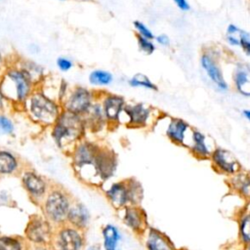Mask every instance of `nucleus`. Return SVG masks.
I'll return each instance as SVG.
<instances>
[{"label": "nucleus", "mask_w": 250, "mask_h": 250, "mask_svg": "<svg viewBox=\"0 0 250 250\" xmlns=\"http://www.w3.org/2000/svg\"><path fill=\"white\" fill-rule=\"evenodd\" d=\"M241 113H242L243 117H244L248 122H250V109H248V108L243 109V110L241 111Z\"/></svg>", "instance_id": "41"}, {"label": "nucleus", "mask_w": 250, "mask_h": 250, "mask_svg": "<svg viewBox=\"0 0 250 250\" xmlns=\"http://www.w3.org/2000/svg\"><path fill=\"white\" fill-rule=\"evenodd\" d=\"M21 109L34 123L51 127L62 111V104L48 97L38 87L22 104Z\"/></svg>", "instance_id": "3"}, {"label": "nucleus", "mask_w": 250, "mask_h": 250, "mask_svg": "<svg viewBox=\"0 0 250 250\" xmlns=\"http://www.w3.org/2000/svg\"><path fill=\"white\" fill-rule=\"evenodd\" d=\"M125 221L128 226H130L132 229H140L143 227L144 224V218L142 216V213L138 209H128L125 216Z\"/></svg>", "instance_id": "28"}, {"label": "nucleus", "mask_w": 250, "mask_h": 250, "mask_svg": "<svg viewBox=\"0 0 250 250\" xmlns=\"http://www.w3.org/2000/svg\"><path fill=\"white\" fill-rule=\"evenodd\" d=\"M9 102L5 99L2 91H1V88H0V111H4L5 108H6V104H8Z\"/></svg>", "instance_id": "40"}, {"label": "nucleus", "mask_w": 250, "mask_h": 250, "mask_svg": "<svg viewBox=\"0 0 250 250\" xmlns=\"http://www.w3.org/2000/svg\"><path fill=\"white\" fill-rule=\"evenodd\" d=\"M98 100L102 104L107 125L113 126L119 124L121 113L126 105L124 97L113 93L100 91Z\"/></svg>", "instance_id": "7"}, {"label": "nucleus", "mask_w": 250, "mask_h": 250, "mask_svg": "<svg viewBox=\"0 0 250 250\" xmlns=\"http://www.w3.org/2000/svg\"><path fill=\"white\" fill-rule=\"evenodd\" d=\"M17 157L10 151L0 149V174L13 173L18 168Z\"/></svg>", "instance_id": "25"}, {"label": "nucleus", "mask_w": 250, "mask_h": 250, "mask_svg": "<svg viewBox=\"0 0 250 250\" xmlns=\"http://www.w3.org/2000/svg\"><path fill=\"white\" fill-rule=\"evenodd\" d=\"M248 213H249V214H250V211H249V212H248Z\"/></svg>", "instance_id": "46"}, {"label": "nucleus", "mask_w": 250, "mask_h": 250, "mask_svg": "<svg viewBox=\"0 0 250 250\" xmlns=\"http://www.w3.org/2000/svg\"><path fill=\"white\" fill-rule=\"evenodd\" d=\"M82 116L87 130L99 131L103 129L105 125H107L106 118L104 116L102 104L99 100H97L88 109V111Z\"/></svg>", "instance_id": "15"}, {"label": "nucleus", "mask_w": 250, "mask_h": 250, "mask_svg": "<svg viewBox=\"0 0 250 250\" xmlns=\"http://www.w3.org/2000/svg\"><path fill=\"white\" fill-rule=\"evenodd\" d=\"M0 88L9 104L22 107V104L37 88V85L24 69L13 63L12 65H6L0 75Z\"/></svg>", "instance_id": "1"}, {"label": "nucleus", "mask_w": 250, "mask_h": 250, "mask_svg": "<svg viewBox=\"0 0 250 250\" xmlns=\"http://www.w3.org/2000/svg\"><path fill=\"white\" fill-rule=\"evenodd\" d=\"M162 115L156 108L144 103H126L119 124L125 123L132 128H147L157 123Z\"/></svg>", "instance_id": "4"}, {"label": "nucleus", "mask_w": 250, "mask_h": 250, "mask_svg": "<svg viewBox=\"0 0 250 250\" xmlns=\"http://www.w3.org/2000/svg\"><path fill=\"white\" fill-rule=\"evenodd\" d=\"M82 237L77 229L72 228L62 229L58 236V250H81Z\"/></svg>", "instance_id": "16"}, {"label": "nucleus", "mask_w": 250, "mask_h": 250, "mask_svg": "<svg viewBox=\"0 0 250 250\" xmlns=\"http://www.w3.org/2000/svg\"><path fill=\"white\" fill-rule=\"evenodd\" d=\"M247 245H248V246H247V249H248V250H250V243H249V244H247Z\"/></svg>", "instance_id": "43"}, {"label": "nucleus", "mask_w": 250, "mask_h": 250, "mask_svg": "<svg viewBox=\"0 0 250 250\" xmlns=\"http://www.w3.org/2000/svg\"><path fill=\"white\" fill-rule=\"evenodd\" d=\"M88 250H100V249L97 248V247H95V246H92V247H90Z\"/></svg>", "instance_id": "42"}, {"label": "nucleus", "mask_w": 250, "mask_h": 250, "mask_svg": "<svg viewBox=\"0 0 250 250\" xmlns=\"http://www.w3.org/2000/svg\"><path fill=\"white\" fill-rule=\"evenodd\" d=\"M192 128L184 119L169 117L165 128L166 137L175 145L188 147Z\"/></svg>", "instance_id": "8"}, {"label": "nucleus", "mask_w": 250, "mask_h": 250, "mask_svg": "<svg viewBox=\"0 0 250 250\" xmlns=\"http://www.w3.org/2000/svg\"><path fill=\"white\" fill-rule=\"evenodd\" d=\"M136 38H137V44H138L139 50L142 53H144L145 55H151L154 53L156 46L153 40H150L139 35H136Z\"/></svg>", "instance_id": "30"}, {"label": "nucleus", "mask_w": 250, "mask_h": 250, "mask_svg": "<svg viewBox=\"0 0 250 250\" xmlns=\"http://www.w3.org/2000/svg\"><path fill=\"white\" fill-rule=\"evenodd\" d=\"M87 131L82 115L62 110L57 121L51 126V135L57 146L62 149H74L83 140Z\"/></svg>", "instance_id": "2"}, {"label": "nucleus", "mask_w": 250, "mask_h": 250, "mask_svg": "<svg viewBox=\"0 0 250 250\" xmlns=\"http://www.w3.org/2000/svg\"><path fill=\"white\" fill-rule=\"evenodd\" d=\"M26 235L33 242H45L50 235V227L44 220L33 219L27 225Z\"/></svg>", "instance_id": "17"}, {"label": "nucleus", "mask_w": 250, "mask_h": 250, "mask_svg": "<svg viewBox=\"0 0 250 250\" xmlns=\"http://www.w3.org/2000/svg\"><path fill=\"white\" fill-rule=\"evenodd\" d=\"M45 211L52 221L57 223L63 221L67 218L69 211V202L67 197L59 190L50 192L45 202Z\"/></svg>", "instance_id": "10"}, {"label": "nucleus", "mask_w": 250, "mask_h": 250, "mask_svg": "<svg viewBox=\"0 0 250 250\" xmlns=\"http://www.w3.org/2000/svg\"><path fill=\"white\" fill-rule=\"evenodd\" d=\"M240 31H241V28L238 27L236 24L229 23L227 26V29H226V34L233 35V34H238Z\"/></svg>", "instance_id": "39"}, {"label": "nucleus", "mask_w": 250, "mask_h": 250, "mask_svg": "<svg viewBox=\"0 0 250 250\" xmlns=\"http://www.w3.org/2000/svg\"><path fill=\"white\" fill-rule=\"evenodd\" d=\"M231 83L234 90L245 98H250V65L237 62L231 72Z\"/></svg>", "instance_id": "12"}, {"label": "nucleus", "mask_w": 250, "mask_h": 250, "mask_svg": "<svg viewBox=\"0 0 250 250\" xmlns=\"http://www.w3.org/2000/svg\"><path fill=\"white\" fill-rule=\"evenodd\" d=\"M209 159L214 169L220 173L232 176L241 171V166L234 155L223 147H215Z\"/></svg>", "instance_id": "9"}, {"label": "nucleus", "mask_w": 250, "mask_h": 250, "mask_svg": "<svg viewBox=\"0 0 250 250\" xmlns=\"http://www.w3.org/2000/svg\"><path fill=\"white\" fill-rule=\"evenodd\" d=\"M231 187L242 196L250 198V174L239 171L231 176Z\"/></svg>", "instance_id": "21"}, {"label": "nucleus", "mask_w": 250, "mask_h": 250, "mask_svg": "<svg viewBox=\"0 0 250 250\" xmlns=\"http://www.w3.org/2000/svg\"><path fill=\"white\" fill-rule=\"evenodd\" d=\"M116 166V158L112 150L100 146L95 159V168L97 172L104 178L112 175Z\"/></svg>", "instance_id": "14"}, {"label": "nucleus", "mask_w": 250, "mask_h": 250, "mask_svg": "<svg viewBox=\"0 0 250 250\" xmlns=\"http://www.w3.org/2000/svg\"><path fill=\"white\" fill-rule=\"evenodd\" d=\"M239 234L245 244L250 243V214L246 213L239 221Z\"/></svg>", "instance_id": "29"}, {"label": "nucleus", "mask_w": 250, "mask_h": 250, "mask_svg": "<svg viewBox=\"0 0 250 250\" xmlns=\"http://www.w3.org/2000/svg\"><path fill=\"white\" fill-rule=\"evenodd\" d=\"M104 243L105 250H118L117 245L120 239L117 229L111 225H107L104 229Z\"/></svg>", "instance_id": "26"}, {"label": "nucleus", "mask_w": 250, "mask_h": 250, "mask_svg": "<svg viewBox=\"0 0 250 250\" xmlns=\"http://www.w3.org/2000/svg\"><path fill=\"white\" fill-rule=\"evenodd\" d=\"M208 137L197 129H192L188 149L190 153L198 159L210 158L214 148H211Z\"/></svg>", "instance_id": "13"}, {"label": "nucleus", "mask_w": 250, "mask_h": 250, "mask_svg": "<svg viewBox=\"0 0 250 250\" xmlns=\"http://www.w3.org/2000/svg\"><path fill=\"white\" fill-rule=\"evenodd\" d=\"M107 196L115 206H122L129 200V189L122 184L113 185L107 191Z\"/></svg>", "instance_id": "24"}, {"label": "nucleus", "mask_w": 250, "mask_h": 250, "mask_svg": "<svg viewBox=\"0 0 250 250\" xmlns=\"http://www.w3.org/2000/svg\"><path fill=\"white\" fill-rule=\"evenodd\" d=\"M15 130V124L10 117L0 113V136L11 135Z\"/></svg>", "instance_id": "33"}, {"label": "nucleus", "mask_w": 250, "mask_h": 250, "mask_svg": "<svg viewBox=\"0 0 250 250\" xmlns=\"http://www.w3.org/2000/svg\"><path fill=\"white\" fill-rule=\"evenodd\" d=\"M89 83L95 87H106L113 82V75L104 69H94L89 73Z\"/></svg>", "instance_id": "23"}, {"label": "nucleus", "mask_w": 250, "mask_h": 250, "mask_svg": "<svg viewBox=\"0 0 250 250\" xmlns=\"http://www.w3.org/2000/svg\"><path fill=\"white\" fill-rule=\"evenodd\" d=\"M100 91L90 90L83 86H75L69 89L67 95L62 102V110L84 115L92 104L98 100Z\"/></svg>", "instance_id": "5"}, {"label": "nucleus", "mask_w": 250, "mask_h": 250, "mask_svg": "<svg viewBox=\"0 0 250 250\" xmlns=\"http://www.w3.org/2000/svg\"><path fill=\"white\" fill-rule=\"evenodd\" d=\"M23 184L26 188V189L35 196H40L44 194L46 190V185L45 182L41 177H39L36 173L27 171L24 173L22 178Z\"/></svg>", "instance_id": "18"}, {"label": "nucleus", "mask_w": 250, "mask_h": 250, "mask_svg": "<svg viewBox=\"0 0 250 250\" xmlns=\"http://www.w3.org/2000/svg\"><path fill=\"white\" fill-rule=\"evenodd\" d=\"M67 219L76 228H81L87 224L89 220V214L83 205L75 204L69 208Z\"/></svg>", "instance_id": "22"}, {"label": "nucleus", "mask_w": 250, "mask_h": 250, "mask_svg": "<svg viewBox=\"0 0 250 250\" xmlns=\"http://www.w3.org/2000/svg\"><path fill=\"white\" fill-rule=\"evenodd\" d=\"M128 84L133 88H145L146 90L158 91L157 85L152 82L146 74L140 72L134 74L131 78H129Z\"/></svg>", "instance_id": "27"}, {"label": "nucleus", "mask_w": 250, "mask_h": 250, "mask_svg": "<svg viewBox=\"0 0 250 250\" xmlns=\"http://www.w3.org/2000/svg\"><path fill=\"white\" fill-rule=\"evenodd\" d=\"M148 250H174L170 240L157 230L151 229L146 240Z\"/></svg>", "instance_id": "20"}, {"label": "nucleus", "mask_w": 250, "mask_h": 250, "mask_svg": "<svg viewBox=\"0 0 250 250\" xmlns=\"http://www.w3.org/2000/svg\"><path fill=\"white\" fill-rule=\"evenodd\" d=\"M56 64L58 66V68L62 71V72H66L68 70H70L73 67V62L67 58V57H59L56 61Z\"/></svg>", "instance_id": "35"}, {"label": "nucleus", "mask_w": 250, "mask_h": 250, "mask_svg": "<svg viewBox=\"0 0 250 250\" xmlns=\"http://www.w3.org/2000/svg\"><path fill=\"white\" fill-rule=\"evenodd\" d=\"M100 146L89 141H80L72 150L73 163L75 166L82 168L91 165L95 167V159Z\"/></svg>", "instance_id": "11"}, {"label": "nucleus", "mask_w": 250, "mask_h": 250, "mask_svg": "<svg viewBox=\"0 0 250 250\" xmlns=\"http://www.w3.org/2000/svg\"><path fill=\"white\" fill-rule=\"evenodd\" d=\"M239 48L248 57H250V33L241 29L239 33Z\"/></svg>", "instance_id": "34"}, {"label": "nucleus", "mask_w": 250, "mask_h": 250, "mask_svg": "<svg viewBox=\"0 0 250 250\" xmlns=\"http://www.w3.org/2000/svg\"><path fill=\"white\" fill-rule=\"evenodd\" d=\"M133 26H134V29L136 30V35H139V36L150 39V40H154L155 35L149 29V27L146 23H144L143 21H135L133 22Z\"/></svg>", "instance_id": "31"}, {"label": "nucleus", "mask_w": 250, "mask_h": 250, "mask_svg": "<svg viewBox=\"0 0 250 250\" xmlns=\"http://www.w3.org/2000/svg\"><path fill=\"white\" fill-rule=\"evenodd\" d=\"M81 1H86V0H81Z\"/></svg>", "instance_id": "44"}, {"label": "nucleus", "mask_w": 250, "mask_h": 250, "mask_svg": "<svg viewBox=\"0 0 250 250\" xmlns=\"http://www.w3.org/2000/svg\"><path fill=\"white\" fill-rule=\"evenodd\" d=\"M0 250H21V243L14 237L1 236Z\"/></svg>", "instance_id": "32"}, {"label": "nucleus", "mask_w": 250, "mask_h": 250, "mask_svg": "<svg viewBox=\"0 0 250 250\" xmlns=\"http://www.w3.org/2000/svg\"><path fill=\"white\" fill-rule=\"evenodd\" d=\"M199 62L202 70L216 89L221 92L229 90V83L225 78L222 66L218 61V56L213 50L203 51L200 56Z\"/></svg>", "instance_id": "6"}, {"label": "nucleus", "mask_w": 250, "mask_h": 250, "mask_svg": "<svg viewBox=\"0 0 250 250\" xmlns=\"http://www.w3.org/2000/svg\"><path fill=\"white\" fill-rule=\"evenodd\" d=\"M172 1L177 6V8L183 12H188L190 10V5L188 0H172Z\"/></svg>", "instance_id": "38"}, {"label": "nucleus", "mask_w": 250, "mask_h": 250, "mask_svg": "<svg viewBox=\"0 0 250 250\" xmlns=\"http://www.w3.org/2000/svg\"><path fill=\"white\" fill-rule=\"evenodd\" d=\"M154 40L161 47H169L170 44H171V40H170L169 36L167 34H164V33L156 35Z\"/></svg>", "instance_id": "36"}, {"label": "nucleus", "mask_w": 250, "mask_h": 250, "mask_svg": "<svg viewBox=\"0 0 250 250\" xmlns=\"http://www.w3.org/2000/svg\"><path fill=\"white\" fill-rule=\"evenodd\" d=\"M17 65L24 69L32 78V80L35 82V84L38 86L41 81L44 79L45 72H44V67L41 66L40 64L36 63L33 61H27V60H17L15 62Z\"/></svg>", "instance_id": "19"}, {"label": "nucleus", "mask_w": 250, "mask_h": 250, "mask_svg": "<svg viewBox=\"0 0 250 250\" xmlns=\"http://www.w3.org/2000/svg\"><path fill=\"white\" fill-rule=\"evenodd\" d=\"M239 33L238 34H233V35L226 34L227 43L231 47H239Z\"/></svg>", "instance_id": "37"}, {"label": "nucleus", "mask_w": 250, "mask_h": 250, "mask_svg": "<svg viewBox=\"0 0 250 250\" xmlns=\"http://www.w3.org/2000/svg\"><path fill=\"white\" fill-rule=\"evenodd\" d=\"M60 1H64V0H60Z\"/></svg>", "instance_id": "45"}]
</instances>
